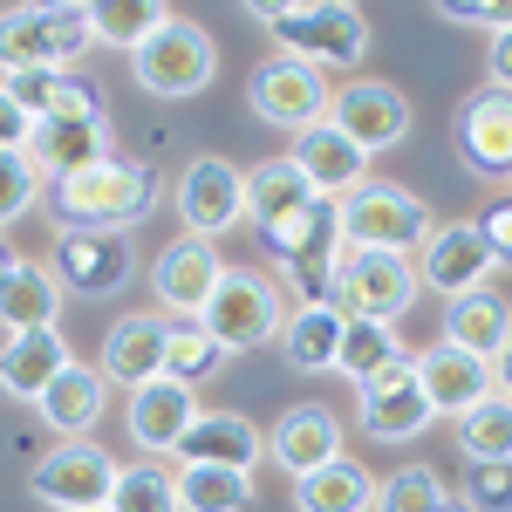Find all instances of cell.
Here are the masks:
<instances>
[{
  "instance_id": "obj_31",
  "label": "cell",
  "mask_w": 512,
  "mask_h": 512,
  "mask_svg": "<svg viewBox=\"0 0 512 512\" xmlns=\"http://www.w3.org/2000/svg\"><path fill=\"white\" fill-rule=\"evenodd\" d=\"M308 178L294 171L287 158H267V164H253L246 171V219H253V233H267V226H280L287 212H301L308 205Z\"/></svg>"
},
{
  "instance_id": "obj_11",
  "label": "cell",
  "mask_w": 512,
  "mask_h": 512,
  "mask_svg": "<svg viewBox=\"0 0 512 512\" xmlns=\"http://www.w3.org/2000/svg\"><path fill=\"white\" fill-rule=\"evenodd\" d=\"M328 123L349 137L362 158H376V151H396L410 130H417V110H410V96L396 89V82H376V76H355L335 89V103H328Z\"/></svg>"
},
{
  "instance_id": "obj_5",
  "label": "cell",
  "mask_w": 512,
  "mask_h": 512,
  "mask_svg": "<svg viewBox=\"0 0 512 512\" xmlns=\"http://www.w3.org/2000/svg\"><path fill=\"white\" fill-rule=\"evenodd\" d=\"M280 321H287V294L260 267H226L212 301L198 308V328L219 342V355H253L267 342H280Z\"/></svg>"
},
{
  "instance_id": "obj_10",
  "label": "cell",
  "mask_w": 512,
  "mask_h": 512,
  "mask_svg": "<svg viewBox=\"0 0 512 512\" xmlns=\"http://www.w3.org/2000/svg\"><path fill=\"white\" fill-rule=\"evenodd\" d=\"M171 205H178V219H185L192 239L219 246L233 226H246V171L226 158H192L171 178Z\"/></svg>"
},
{
  "instance_id": "obj_19",
  "label": "cell",
  "mask_w": 512,
  "mask_h": 512,
  "mask_svg": "<svg viewBox=\"0 0 512 512\" xmlns=\"http://www.w3.org/2000/svg\"><path fill=\"white\" fill-rule=\"evenodd\" d=\"M192 417H198V390L171 383V376H151L144 390H130L123 431H130V444L144 458H164V451H178V437L192 431Z\"/></svg>"
},
{
  "instance_id": "obj_39",
  "label": "cell",
  "mask_w": 512,
  "mask_h": 512,
  "mask_svg": "<svg viewBox=\"0 0 512 512\" xmlns=\"http://www.w3.org/2000/svg\"><path fill=\"white\" fill-rule=\"evenodd\" d=\"M35 198H41L35 164L21 158V151H0V233H7L21 212H35Z\"/></svg>"
},
{
  "instance_id": "obj_21",
  "label": "cell",
  "mask_w": 512,
  "mask_h": 512,
  "mask_svg": "<svg viewBox=\"0 0 512 512\" xmlns=\"http://www.w3.org/2000/svg\"><path fill=\"white\" fill-rule=\"evenodd\" d=\"M410 369H417V390H424V403H431V417H465L478 396H492V369L478 362V355L451 349V342H431V349L410 355Z\"/></svg>"
},
{
  "instance_id": "obj_38",
  "label": "cell",
  "mask_w": 512,
  "mask_h": 512,
  "mask_svg": "<svg viewBox=\"0 0 512 512\" xmlns=\"http://www.w3.org/2000/svg\"><path fill=\"white\" fill-rule=\"evenodd\" d=\"M444 506H451L444 472H431V465H403V472H390L383 485H376V506L369 512H444Z\"/></svg>"
},
{
  "instance_id": "obj_33",
  "label": "cell",
  "mask_w": 512,
  "mask_h": 512,
  "mask_svg": "<svg viewBox=\"0 0 512 512\" xmlns=\"http://www.w3.org/2000/svg\"><path fill=\"white\" fill-rule=\"evenodd\" d=\"M451 431H458V451H465L472 465H512V403L499 390L478 396Z\"/></svg>"
},
{
  "instance_id": "obj_13",
  "label": "cell",
  "mask_w": 512,
  "mask_h": 512,
  "mask_svg": "<svg viewBox=\"0 0 512 512\" xmlns=\"http://www.w3.org/2000/svg\"><path fill=\"white\" fill-rule=\"evenodd\" d=\"M417 287H431V294H444V301H458V294H478L485 280L499 274V260L485 253V239H478L472 219H437L431 239L417 246Z\"/></svg>"
},
{
  "instance_id": "obj_14",
  "label": "cell",
  "mask_w": 512,
  "mask_h": 512,
  "mask_svg": "<svg viewBox=\"0 0 512 512\" xmlns=\"http://www.w3.org/2000/svg\"><path fill=\"white\" fill-rule=\"evenodd\" d=\"M21 158L35 164L41 185H62V178L89 171L96 158H110V117H103V103L96 110H69V117H41L28 130V151Z\"/></svg>"
},
{
  "instance_id": "obj_3",
  "label": "cell",
  "mask_w": 512,
  "mask_h": 512,
  "mask_svg": "<svg viewBox=\"0 0 512 512\" xmlns=\"http://www.w3.org/2000/svg\"><path fill=\"white\" fill-rule=\"evenodd\" d=\"M431 226H437L431 205L396 178H362L349 198H335V233L355 253H403L410 260L431 239Z\"/></svg>"
},
{
  "instance_id": "obj_45",
  "label": "cell",
  "mask_w": 512,
  "mask_h": 512,
  "mask_svg": "<svg viewBox=\"0 0 512 512\" xmlns=\"http://www.w3.org/2000/svg\"><path fill=\"white\" fill-rule=\"evenodd\" d=\"M485 369H492V390H499V396H506V403H512V342H506V349H499V355H492Z\"/></svg>"
},
{
  "instance_id": "obj_20",
  "label": "cell",
  "mask_w": 512,
  "mask_h": 512,
  "mask_svg": "<svg viewBox=\"0 0 512 512\" xmlns=\"http://www.w3.org/2000/svg\"><path fill=\"white\" fill-rule=\"evenodd\" d=\"M178 465H219V472H253L260 458H267V437L253 417H239V410H198L192 431L178 437V451H171Z\"/></svg>"
},
{
  "instance_id": "obj_41",
  "label": "cell",
  "mask_w": 512,
  "mask_h": 512,
  "mask_svg": "<svg viewBox=\"0 0 512 512\" xmlns=\"http://www.w3.org/2000/svg\"><path fill=\"white\" fill-rule=\"evenodd\" d=\"M465 506L485 512H512V465H472V499Z\"/></svg>"
},
{
  "instance_id": "obj_15",
  "label": "cell",
  "mask_w": 512,
  "mask_h": 512,
  "mask_svg": "<svg viewBox=\"0 0 512 512\" xmlns=\"http://www.w3.org/2000/svg\"><path fill=\"white\" fill-rule=\"evenodd\" d=\"M219 274H226L219 246H212V239L178 233L158 260H151V301L164 308V321H198V308L212 301Z\"/></svg>"
},
{
  "instance_id": "obj_9",
  "label": "cell",
  "mask_w": 512,
  "mask_h": 512,
  "mask_svg": "<svg viewBox=\"0 0 512 512\" xmlns=\"http://www.w3.org/2000/svg\"><path fill=\"white\" fill-rule=\"evenodd\" d=\"M110 485H117V458L96 444V437H62L55 451H41L28 492L55 512H96L110 506Z\"/></svg>"
},
{
  "instance_id": "obj_47",
  "label": "cell",
  "mask_w": 512,
  "mask_h": 512,
  "mask_svg": "<svg viewBox=\"0 0 512 512\" xmlns=\"http://www.w3.org/2000/svg\"><path fill=\"white\" fill-rule=\"evenodd\" d=\"M444 512H472V506H465V499H451V506H444Z\"/></svg>"
},
{
  "instance_id": "obj_17",
  "label": "cell",
  "mask_w": 512,
  "mask_h": 512,
  "mask_svg": "<svg viewBox=\"0 0 512 512\" xmlns=\"http://www.w3.org/2000/svg\"><path fill=\"white\" fill-rule=\"evenodd\" d=\"M355 417H362V437H376V444H410V437L431 424V403L417 390L410 355H396L383 376H369L355 390Z\"/></svg>"
},
{
  "instance_id": "obj_44",
  "label": "cell",
  "mask_w": 512,
  "mask_h": 512,
  "mask_svg": "<svg viewBox=\"0 0 512 512\" xmlns=\"http://www.w3.org/2000/svg\"><path fill=\"white\" fill-rule=\"evenodd\" d=\"M28 130H35V123H28L14 103H7V96H0V151H28Z\"/></svg>"
},
{
  "instance_id": "obj_6",
  "label": "cell",
  "mask_w": 512,
  "mask_h": 512,
  "mask_svg": "<svg viewBox=\"0 0 512 512\" xmlns=\"http://www.w3.org/2000/svg\"><path fill=\"white\" fill-rule=\"evenodd\" d=\"M417 301V267L403 253H355L335 246V267H328V308L342 321H390Z\"/></svg>"
},
{
  "instance_id": "obj_40",
  "label": "cell",
  "mask_w": 512,
  "mask_h": 512,
  "mask_svg": "<svg viewBox=\"0 0 512 512\" xmlns=\"http://www.w3.org/2000/svg\"><path fill=\"white\" fill-rule=\"evenodd\" d=\"M437 14L458 21V28H485V35H506L512 28V0H444Z\"/></svg>"
},
{
  "instance_id": "obj_43",
  "label": "cell",
  "mask_w": 512,
  "mask_h": 512,
  "mask_svg": "<svg viewBox=\"0 0 512 512\" xmlns=\"http://www.w3.org/2000/svg\"><path fill=\"white\" fill-rule=\"evenodd\" d=\"M485 89L512 96V28H506V35H492V41H485Z\"/></svg>"
},
{
  "instance_id": "obj_12",
  "label": "cell",
  "mask_w": 512,
  "mask_h": 512,
  "mask_svg": "<svg viewBox=\"0 0 512 512\" xmlns=\"http://www.w3.org/2000/svg\"><path fill=\"white\" fill-rule=\"evenodd\" d=\"M48 274L62 294L110 301L137 280V246H130V233H62L48 253Z\"/></svg>"
},
{
  "instance_id": "obj_48",
  "label": "cell",
  "mask_w": 512,
  "mask_h": 512,
  "mask_svg": "<svg viewBox=\"0 0 512 512\" xmlns=\"http://www.w3.org/2000/svg\"><path fill=\"white\" fill-rule=\"evenodd\" d=\"M96 512H110V506H96Z\"/></svg>"
},
{
  "instance_id": "obj_2",
  "label": "cell",
  "mask_w": 512,
  "mask_h": 512,
  "mask_svg": "<svg viewBox=\"0 0 512 512\" xmlns=\"http://www.w3.org/2000/svg\"><path fill=\"white\" fill-rule=\"evenodd\" d=\"M253 21L280 41V55L308 62V69H355L369 55V14L349 7V0H308V7H280V0H260Z\"/></svg>"
},
{
  "instance_id": "obj_42",
  "label": "cell",
  "mask_w": 512,
  "mask_h": 512,
  "mask_svg": "<svg viewBox=\"0 0 512 512\" xmlns=\"http://www.w3.org/2000/svg\"><path fill=\"white\" fill-rule=\"evenodd\" d=\"M472 226H478V239H485V253H492L499 267H512V198L485 205V212H478Z\"/></svg>"
},
{
  "instance_id": "obj_22",
  "label": "cell",
  "mask_w": 512,
  "mask_h": 512,
  "mask_svg": "<svg viewBox=\"0 0 512 512\" xmlns=\"http://www.w3.org/2000/svg\"><path fill=\"white\" fill-rule=\"evenodd\" d=\"M96 376L110 390H144L151 376H164V315H123L103 335L96 355Z\"/></svg>"
},
{
  "instance_id": "obj_24",
  "label": "cell",
  "mask_w": 512,
  "mask_h": 512,
  "mask_svg": "<svg viewBox=\"0 0 512 512\" xmlns=\"http://www.w3.org/2000/svg\"><path fill=\"white\" fill-rule=\"evenodd\" d=\"M69 362H76V355L62 342V321H55V328H28V335H7V342H0V390L14 396V403H35Z\"/></svg>"
},
{
  "instance_id": "obj_34",
  "label": "cell",
  "mask_w": 512,
  "mask_h": 512,
  "mask_svg": "<svg viewBox=\"0 0 512 512\" xmlns=\"http://www.w3.org/2000/svg\"><path fill=\"white\" fill-rule=\"evenodd\" d=\"M178 512H253V472L219 465H178Z\"/></svg>"
},
{
  "instance_id": "obj_16",
  "label": "cell",
  "mask_w": 512,
  "mask_h": 512,
  "mask_svg": "<svg viewBox=\"0 0 512 512\" xmlns=\"http://www.w3.org/2000/svg\"><path fill=\"white\" fill-rule=\"evenodd\" d=\"M451 144H458V158H465L472 178L506 185L512 178V96L472 89V96L458 103V117H451Z\"/></svg>"
},
{
  "instance_id": "obj_28",
  "label": "cell",
  "mask_w": 512,
  "mask_h": 512,
  "mask_svg": "<svg viewBox=\"0 0 512 512\" xmlns=\"http://www.w3.org/2000/svg\"><path fill=\"white\" fill-rule=\"evenodd\" d=\"M0 96H7L28 123L69 117V110H96V89L76 82V76H55V69H7V76H0Z\"/></svg>"
},
{
  "instance_id": "obj_26",
  "label": "cell",
  "mask_w": 512,
  "mask_h": 512,
  "mask_svg": "<svg viewBox=\"0 0 512 512\" xmlns=\"http://www.w3.org/2000/svg\"><path fill=\"white\" fill-rule=\"evenodd\" d=\"M437 342H451V349L492 362V355L512 342V301L499 294V287H478V294L444 301V335H437Z\"/></svg>"
},
{
  "instance_id": "obj_8",
  "label": "cell",
  "mask_w": 512,
  "mask_h": 512,
  "mask_svg": "<svg viewBox=\"0 0 512 512\" xmlns=\"http://www.w3.org/2000/svg\"><path fill=\"white\" fill-rule=\"evenodd\" d=\"M328 103H335L328 76L308 69V62H294V55H267V62L246 76V110L260 123H274V130H287V137L328 123Z\"/></svg>"
},
{
  "instance_id": "obj_7",
  "label": "cell",
  "mask_w": 512,
  "mask_h": 512,
  "mask_svg": "<svg viewBox=\"0 0 512 512\" xmlns=\"http://www.w3.org/2000/svg\"><path fill=\"white\" fill-rule=\"evenodd\" d=\"M212 76H219V41L205 35L198 21H185V14H171L158 35L130 55V82H137L144 96H164V103L198 96Z\"/></svg>"
},
{
  "instance_id": "obj_37",
  "label": "cell",
  "mask_w": 512,
  "mask_h": 512,
  "mask_svg": "<svg viewBox=\"0 0 512 512\" xmlns=\"http://www.w3.org/2000/svg\"><path fill=\"white\" fill-rule=\"evenodd\" d=\"M110 512H178V478L164 472L158 458L117 465V485H110Z\"/></svg>"
},
{
  "instance_id": "obj_1",
  "label": "cell",
  "mask_w": 512,
  "mask_h": 512,
  "mask_svg": "<svg viewBox=\"0 0 512 512\" xmlns=\"http://www.w3.org/2000/svg\"><path fill=\"white\" fill-rule=\"evenodd\" d=\"M48 212L62 219V233H130L158 212V171L144 158H96L89 171L48 185Z\"/></svg>"
},
{
  "instance_id": "obj_30",
  "label": "cell",
  "mask_w": 512,
  "mask_h": 512,
  "mask_svg": "<svg viewBox=\"0 0 512 512\" xmlns=\"http://www.w3.org/2000/svg\"><path fill=\"white\" fill-rule=\"evenodd\" d=\"M369 506H376V472L355 458H335L321 472L294 478V512H369Z\"/></svg>"
},
{
  "instance_id": "obj_23",
  "label": "cell",
  "mask_w": 512,
  "mask_h": 512,
  "mask_svg": "<svg viewBox=\"0 0 512 512\" xmlns=\"http://www.w3.org/2000/svg\"><path fill=\"white\" fill-rule=\"evenodd\" d=\"M287 164L308 178V192L315 198H349L362 178H369V158L355 151L349 137L335 130V123H315V130H301L294 137V151H287Z\"/></svg>"
},
{
  "instance_id": "obj_49",
  "label": "cell",
  "mask_w": 512,
  "mask_h": 512,
  "mask_svg": "<svg viewBox=\"0 0 512 512\" xmlns=\"http://www.w3.org/2000/svg\"><path fill=\"white\" fill-rule=\"evenodd\" d=\"M506 185H512V178H506Z\"/></svg>"
},
{
  "instance_id": "obj_25",
  "label": "cell",
  "mask_w": 512,
  "mask_h": 512,
  "mask_svg": "<svg viewBox=\"0 0 512 512\" xmlns=\"http://www.w3.org/2000/svg\"><path fill=\"white\" fill-rule=\"evenodd\" d=\"M41 424L55 437H96V424H103V410H110V383L89 369V362H69L48 390L35 396Z\"/></svg>"
},
{
  "instance_id": "obj_4",
  "label": "cell",
  "mask_w": 512,
  "mask_h": 512,
  "mask_svg": "<svg viewBox=\"0 0 512 512\" xmlns=\"http://www.w3.org/2000/svg\"><path fill=\"white\" fill-rule=\"evenodd\" d=\"M89 41V7L82 0H28V7H0V76L7 69H55L69 76V62H82Z\"/></svg>"
},
{
  "instance_id": "obj_27",
  "label": "cell",
  "mask_w": 512,
  "mask_h": 512,
  "mask_svg": "<svg viewBox=\"0 0 512 512\" xmlns=\"http://www.w3.org/2000/svg\"><path fill=\"white\" fill-rule=\"evenodd\" d=\"M55 315H62V287L48 260H14V274L0 280V328L28 335V328H55Z\"/></svg>"
},
{
  "instance_id": "obj_29",
  "label": "cell",
  "mask_w": 512,
  "mask_h": 512,
  "mask_svg": "<svg viewBox=\"0 0 512 512\" xmlns=\"http://www.w3.org/2000/svg\"><path fill=\"white\" fill-rule=\"evenodd\" d=\"M335 349H342V315L335 308H287L280 321V355L301 376H335Z\"/></svg>"
},
{
  "instance_id": "obj_18",
  "label": "cell",
  "mask_w": 512,
  "mask_h": 512,
  "mask_svg": "<svg viewBox=\"0 0 512 512\" xmlns=\"http://www.w3.org/2000/svg\"><path fill=\"white\" fill-rule=\"evenodd\" d=\"M267 458H274L287 478H308L321 465H335V458H349L342 451V417L328 410V403H294V410H280L274 431H267Z\"/></svg>"
},
{
  "instance_id": "obj_46",
  "label": "cell",
  "mask_w": 512,
  "mask_h": 512,
  "mask_svg": "<svg viewBox=\"0 0 512 512\" xmlns=\"http://www.w3.org/2000/svg\"><path fill=\"white\" fill-rule=\"evenodd\" d=\"M14 260H21V253H14V246H7V239H0V280L14 274Z\"/></svg>"
},
{
  "instance_id": "obj_36",
  "label": "cell",
  "mask_w": 512,
  "mask_h": 512,
  "mask_svg": "<svg viewBox=\"0 0 512 512\" xmlns=\"http://www.w3.org/2000/svg\"><path fill=\"white\" fill-rule=\"evenodd\" d=\"M219 369H226V355H219V342H212L198 321H164V376H171V383L198 390V383L219 376Z\"/></svg>"
},
{
  "instance_id": "obj_35",
  "label": "cell",
  "mask_w": 512,
  "mask_h": 512,
  "mask_svg": "<svg viewBox=\"0 0 512 512\" xmlns=\"http://www.w3.org/2000/svg\"><path fill=\"white\" fill-rule=\"evenodd\" d=\"M396 355H410L396 342L390 321H342V349H335V376H349L355 390L369 383V376H383Z\"/></svg>"
},
{
  "instance_id": "obj_32",
  "label": "cell",
  "mask_w": 512,
  "mask_h": 512,
  "mask_svg": "<svg viewBox=\"0 0 512 512\" xmlns=\"http://www.w3.org/2000/svg\"><path fill=\"white\" fill-rule=\"evenodd\" d=\"M164 21H171V7H158V0H89V41H96V48L137 55Z\"/></svg>"
}]
</instances>
